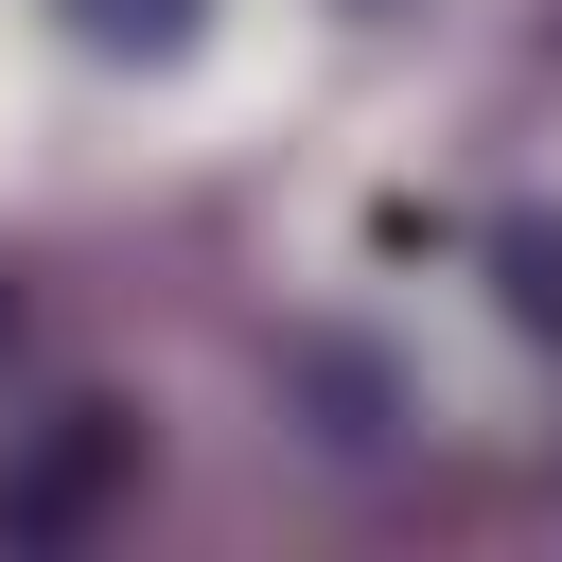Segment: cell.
<instances>
[{"label":"cell","mask_w":562,"mask_h":562,"mask_svg":"<svg viewBox=\"0 0 562 562\" xmlns=\"http://www.w3.org/2000/svg\"><path fill=\"white\" fill-rule=\"evenodd\" d=\"M105 492H140V422L123 404H53L18 439V474H0V527H88Z\"/></svg>","instance_id":"cell-1"},{"label":"cell","mask_w":562,"mask_h":562,"mask_svg":"<svg viewBox=\"0 0 562 562\" xmlns=\"http://www.w3.org/2000/svg\"><path fill=\"white\" fill-rule=\"evenodd\" d=\"M281 386L316 404L299 439H334V457H386V439H404V386H386L369 351H334V334H281Z\"/></svg>","instance_id":"cell-2"},{"label":"cell","mask_w":562,"mask_h":562,"mask_svg":"<svg viewBox=\"0 0 562 562\" xmlns=\"http://www.w3.org/2000/svg\"><path fill=\"white\" fill-rule=\"evenodd\" d=\"M70 18H88V35H176L193 0H70Z\"/></svg>","instance_id":"cell-3"}]
</instances>
